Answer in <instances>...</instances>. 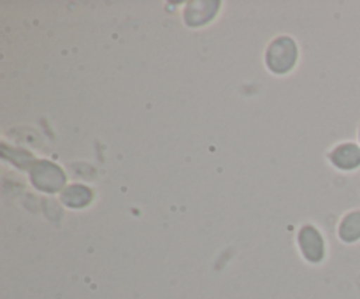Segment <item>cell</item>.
I'll return each instance as SVG.
<instances>
[{
  "mask_svg": "<svg viewBox=\"0 0 360 299\" xmlns=\"http://www.w3.org/2000/svg\"><path fill=\"white\" fill-rule=\"evenodd\" d=\"M90 197H91V193L88 189H84V186H72V189L67 190V193L63 196V199H65V203L79 208V206H83V204H86L88 201H90Z\"/></svg>",
  "mask_w": 360,
  "mask_h": 299,
  "instance_id": "obj_5",
  "label": "cell"
},
{
  "mask_svg": "<svg viewBox=\"0 0 360 299\" xmlns=\"http://www.w3.org/2000/svg\"><path fill=\"white\" fill-rule=\"evenodd\" d=\"M340 234L348 243L360 239V211H354L345 218L340 227Z\"/></svg>",
  "mask_w": 360,
  "mask_h": 299,
  "instance_id": "obj_4",
  "label": "cell"
},
{
  "mask_svg": "<svg viewBox=\"0 0 360 299\" xmlns=\"http://www.w3.org/2000/svg\"><path fill=\"white\" fill-rule=\"evenodd\" d=\"M295 58H297V48L292 42V39L281 37L273 42L267 53V62L269 67L276 72H287L292 65H294Z\"/></svg>",
  "mask_w": 360,
  "mask_h": 299,
  "instance_id": "obj_1",
  "label": "cell"
},
{
  "mask_svg": "<svg viewBox=\"0 0 360 299\" xmlns=\"http://www.w3.org/2000/svg\"><path fill=\"white\" fill-rule=\"evenodd\" d=\"M333 162L341 169H355L360 165V148L354 143L341 144L333 153Z\"/></svg>",
  "mask_w": 360,
  "mask_h": 299,
  "instance_id": "obj_3",
  "label": "cell"
},
{
  "mask_svg": "<svg viewBox=\"0 0 360 299\" xmlns=\"http://www.w3.org/2000/svg\"><path fill=\"white\" fill-rule=\"evenodd\" d=\"M301 246L309 260H320L323 255V241L319 231L313 227H304L301 231Z\"/></svg>",
  "mask_w": 360,
  "mask_h": 299,
  "instance_id": "obj_2",
  "label": "cell"
}]
</instances>
